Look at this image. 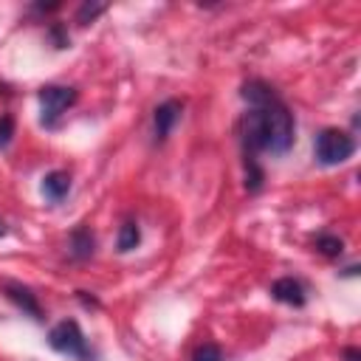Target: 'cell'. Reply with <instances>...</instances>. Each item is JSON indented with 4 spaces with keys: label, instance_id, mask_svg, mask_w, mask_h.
I'll list each match as a JSON object with an SVG mask.
<instances>
[{
    "label": "cell",
    "instance_id": "9c48e42d",
    "mask_svg": "<svg viewBox=\"0 0 361 361\" xmlns=\"http://www.w3.org/2000/svg\"><path fill=\"white\" fill-rule=\"evenodd\" d=\"M93 248H96L93 231H90L87 226H76V228L71 231V254H73L76 259H87V257L93 254Z\"/></svg>",
    "mask_w": 361,
    "mask_h": 361
},
{
    "label": "cell",
    "instance_id": "7c38bea8",
    "mask_svg": "<svg viewBox=\"0 0 361 361\" xmlns=\"http://www.w3.org/2000/svg\"><path fill=\"white\" fill-rule=\"evenodd\" d=\"M192 361H223V350H220L217 344H212V341H206V344H200V347L195 350V355H192Z\"/></svg>",
    "mask_w": 361,
    "mask_h": 361
},
{
    "label": "cell",
    "instance_id": "30bf717a",
    "mask_svg": "<svg viewBox=\"0 0 361 361\" xmlns=\"http://www.w3.org/2000/svg\"><path fill=\"white\" fill-rule=\"evenodd\" d=\"M138 243H141V231H138V223L127 220V223L118 228V237H116V248H118V251H133Z\"/></svg>",
    "mask_w": 361,
    "mask_h": 361
},
{
    "label": "cell",
    "instance_id": "3957f363",
    "mask_svg": "<svg viewBox=\"0 0 361 361\" xmlns=\"http://www.w3.org/2000/svg\"><path fill=\"white\" fill-rule=\"evenodd\" d=\"M355 152V138L338 127H327L316 135V161L324 166L344 164Z\"/></svg>",
    "mask_w": 361,
    "mask_h": 361
},
{
    "label": "cell",
    "instance_id": "8fae6325",
    "mask_svg": "<svg viewBox=\"0 0 361 361\" xmlns=\"http://www.w3.org/2000/svg\"><path fill=\"white\" fill-rule=\"evenodd\" d=\"M316 248L324 254V257H338L341 254V248H344V243H341V237H336V234H319L316 237Z\"/></svg>",
    "mask_w": 361,
    "mask_h": 361
},
{
    "label": "cell",
    "instance_id": "6da1fadb",
    "mask_svg": "<svg viewBox=\"0 0 361 361\" xmlns=\"http://www.w3.org/2000/svg\"><path fill=\"white\" fill-rule=\"evenodd\" d=\"M243 99L251 110L240 118V141L245 155V186L257 192L262 186V169L257 166L259 152L285 155L293 144V116L288 104L274 93L271 85L251 79L243 85Z\"/></svg>",
    "mask_w": 361,
    "mask_h": 361
},
{
    "label": "cell",
    "instance_id": "ba28073f",
    "mask_svg": "<svg viewBox=\"0 0 361 361\" xmlns=\"http://www.w3.org/2000/svg\"><path fill=\"white\" fill-rule=\"evenodd\" d=\"M71 192V175L62 172V169H54L42 178V195L51 200V203H59L65 195Z\"/></svg>",
    "mask_w": 361,
    "mask_h": 361
},
{
    "label": "cell",
    "instance_id": "5bb4252c",
    "mask_svg": "<svg viewBox=\"0 0 361 361\" xmlns=\"http://www.w3.org/2000/svg\"><path fill=\"white\" fill-rule=\"evenodd\" d=\"M11 133H14V118L11 116H0V147H8Z\"/></svg>",
    "mask_w": 361,
    "mask_h": 361
},
{
    "label": "cell",
    "instance_id": "2e32d148",
    "mask_svg": "<svg viewBox=\"0 0 361 361\" xmlns=\"http://www.w3.org/2000/svg\"><path fill=\"white\" fill-rule=\"evenodd\" d=\"M0 237H6V223L0 220Z\"/></svg>",
    "mask_w": 361,
    "mask_h": 361
},
{
    "label": "cell",
    "instance_id": "7a4b0ae2",
    "mask_svg": "<svg viewBox=\"0 0 361 361\" xmlns=\"http://www.w3.org/2000/svg\"><path fill=\"white\" fill-rule=\"evenodd\" d=\"M48 344H51V350H56L59 355H68V358H73V361H93V358H96L93 347L87 344L82 327H79L73 319L56 322V324L51 327V333H48Z\"/></svg>",
    "mask_w": 361,
    "mask_h": 361
},
{
    "label": "cell",
    "instance_id": "52a82bcc",
    "mask_svg": "<svg viewBox=\"0 0 361 361\" xmlns=\"http://www.w3.org/2000/svg\"><path fill=\"white\" fill-rule=\"evenodd\" d=\"M6 296H8L23 313H28L31 319H39V316H42L39 302H37V296H34L28 288H23V285H17V282H6Z\"/></svg>",
    "mask_w": 361,
    "mask_h": 361
},
{
    "label": "cell",
    "instance_id": "9a60e30c",
    "mask_svg": "<svg viewBox=\"0 0 361 361\" xmlns=\"http://www.w3.org/2000/svg\"><path fill=\"white\" fill-rule=\"evenodd\" d=\"M344 358H347V361H361L358 347H347V350H344Z\"/></svg>",
    "mask_w": 361,
    "mask_h": 361
},
{
    "label": "cell",
    "instance_id": "8992f818",
    "mask_svg": "<svg viewBox=\"0 0 361 361\" xmlns=\"http://www.w3.org/2000/svg\"><path fill=\"white\" fill-rule=\"evenodd\" d=\"M271 296H274L276 302H285V305H293V307H302V305H305V288H302V282L293 279V276L276 279V282L271 285Z\"/></svg>",
    "mask_w": 361,
    "mask_h": 361
},
{
    "label": "cell",
    "instance_id": "277c9868",
    "mask_svg": "<svg viewBox=\"0 0 361 361\" xmlns=\"http://www.w3.org/2000/svg\"><path fill=\"white\" fill-rule=\"evenodd\" d=\"M76 102V90L73 87H62V85H48L39 90V121L45 127H54L59 121V116Z\"/></svg>",
    "mask_w": 361,
    "mask_h": 361
},
{
    "label": "cell",
    "instance_id": "4fadbf2b",
    "mask_svg": "<svg viewBox=\"0 0 361 361\" xmlns=\"http://www.w3.org/2000/svg\"><path fill=\"white\" fill-rule=\"evenodd\" d=\"M102 11H104V6H102V3H82V6H79V11H76V23H93Z\"/></svg>",
    "mask_w": 361,
    "mask_h": 361
},
{
    "label": "cell",
    "instance_id": "5b68a950",
    "mask_svg": "<svg viewBox=\"0 0 361 361\" xmlns=\"http://www.w3.org/2000/svg\"><path fill=\"white\" fill-rule=\"evenodd\" d=\"M178 118H180V102H178V99H166V102H161V104L155 107V116H152L155 138L164 141V138L172 133V127H175Z\"/></svg>",
    "mask_w": 361,
    "mask_h": 361
}]
</instances>
